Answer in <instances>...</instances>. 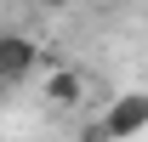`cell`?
Masks as SVG:
<instances>
[{"label":"cell","mask_w":148,"mask_h":142,"mask_svg":"<svg viewBox=\"0 0 148 142\" xmlns=\"http://www.w3.org/2000/svg\"><path fill=\"white\" fill-rule=\"evenodd\" d=\"M86 91H91V85H86V74H74V68H51V74H46V97H51L57 108H74Z\"/></svg>","instance_id":"3957f363"},{"label":"cell","mask_w":148,"mask_h":142,"mask_svg":"<svg viewBox=\"0 0 148 142\" xmlns=\"http://www.w3.org/2000/svg\"><path fill=\"white\" fill-rule=\"evenodd\" d=\"M40 6H46V12H63V6H69V0H40Z\"/></svg>","instance_id":"277c9868"},{"label":"cell","mask_w":148,"mask_h":142,"mask_svg":"<svg viewBox=\"0 0 148 142\" xmlns=\"http://www.w3.org/2000/svg\"><path fill=\"white\" fill-rule=\"evenodd\" d=\"M103 137L108 142H131L148 131V91H125V97H114L108 108H103Z\"/></svg>","instance_id":"6da1fadb"},{"label":"cell","mask_w":148,"mask_h":142,"mask_svg":"<svg viewBox=\"0 0 148 142\" xmlns=\"http://www.w3.org/2000/svg\"><path fill=\"white\" fill-rule=\"evenodd\" d=\"M40 63H46V51H40L29 34H17V29H12V34H0V80H12V85H17V80H29Z\"/></svg>","instance_id":"7a4b0ae2"}]
</instances>
